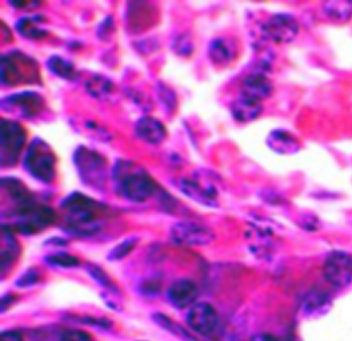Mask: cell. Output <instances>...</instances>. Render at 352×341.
<instances>
[{"label":"cell","mask_w":352,"mask_h":341,"mask_svg":"<svg viewBox=\"0 0 352 341\" xmlns=\"http://www.w3.org/2000/svg\"><path fill=\"white\" fill-rule=\"evenodd\" d=\"M111 173L116 191L129 202L143 203L157 191L155 179L139 163L118 160Z\"/></svg>","instance_id":"obj_1"},{"label":"cell","mask_w":352,"mask_h":341,"mask_svg":"<svg viewBox=\"0 0 352 341\" xmlns=\"http://www.w3.org/2000/svg\"><path fill=\"white\" fill-rule=\"evenodd\" d=\"M65 210L66 227L74 235H91L100 228L99 217L104 207L82 193H72L61 203Z\"/></svg>","instance_id":"obj_2"},{"label":"cell","mask_w":352,"mask_h":341,"mask_svg":"<svg viewBox=\"0 0 352 341\" xmlns=\"http://www.w3.org/2000/svg\"><path fill=\"white\" fill-rule=\"evenodd\" d=\"M23 166L33 178L49 185L56 179L57 157L45 140L36 137L24 154Z\"/></svg>","instance_id":"obj_3"},{"label":"cell","mask_w":352,"mask_h":341,"mask_svg":"<svg viewBox=\"0 0 352 341\" xmlns=\"http://www.w3.org/2000/svg\"><path fill=\"white\" fill-rule=\"evenodd\" d=\"M0 74L4 86L15 87L40 81V70L36 60L19 50H12L1 57Z\"/></svg>","instance_id":"obj_4"},{"label":"cell","mask_w":352,"mask_h":341,"mask_svg":"<svg viewBox=\"0 0 352 341\" xmlns=\"http://www.w3.org/2000/svg\"><path fill=\"white\" fill-rule=\"evenodd\" d=\"M12 215L15 217V222L12 223L11 227L8 226H4V227L11 231L16 229L17 232L25 233V235L37 233L48 228L56 220V212L48 206H44L36 202V199H33L28 203L16 206L12 211Z\"/></svg>","instance_id":"obj_5"},{"label":"cell","mask_w":352,"mask_h":341,"mask_svg":"<svg viewBox=\"0 0 352 341\" xmlns=\"http://www.w3.org/2000/svg\"><path fill=\"white\" fill-rule=\"evenodd\" d=\"M73 161L86 186L94 190L103 189L107 180V161L100 153L87 146H78L74 152Z\"/></svg>","instance_id":"obj_6"},{"label":"cell","mask_w":352,"mask_h":341,"mask_svg":"<svg viewBox=\"0 0 352 341\" xmlns=\"http://www.w3.org/2000/svg\"><path fill=\"white\" fill-rule=\"evenodd\" d=\"M0 161L3 167H11L19 161L27 141V132L15 120L3 119L0 132Z\"/></svg>","instance_id":"obj_7"},{"label":"cell","mask_w":352,"mask_h":341,"mask_svg":"<svg viewBox=\"0 0 352 341\" xmlns=\"http://www.w3.org/2000/svg\"><path fill=\"white\" fill-rule=\"evenodd\" d=\"M177 187L181 193L201 206L217 207L218 204V190L210 180V176L204 172H194L189 177H181Z\"/></svg>","instance_id":"obj_8"},{"label":"cell","mask_w":352,"mask_h":341,"mask_svg":"<svg viewBox=\"0 0 352 341\" xmlns=\"http://www.w3.org/2000/svg\"><path fill=\"white\" fill-rule=\"evenodd\" d=\"M1 110L17 119H34L45 108V100L36 91H20L1 99Z\"/></svg>","instance_id":"obj_9"},{"label":"cell","mask_w":352,"mask_h":341,"mask_svg":"<svg viewBox=\"0 0 352 341\" xmlns=\"http://www.w3.org/2000/svg\"><path fill=\"white\" fill-rule=\"evenodd\" d=\"M322 273L331 287H347L352 282V255L343 250L331 252L323 262Z\"/></svg>","instance_id":"obj_10"},{"label":"cell","mask_w":352,"mask_h":341,"mask_svg":"<svg viewBox=\"0 0 352 341\" xmlns=\"http://www.w3.org/2000/svg\"><path fill=\"white\" fill-rule=\"evenodd\" d=\"M261 31L267 40L274 44H289L300 32L298 21L287 14H276L265 20Z\"/></svg>","instance_id":"obj_11"},{"label":"cell","mask_w":352,"mask_h":341,"mask_svg":"<svg viewBox=\"0 0 352 341\" xmlns=\"http://www.w3.org/2000/svg\"><path fill=\"white\" fill-rule=\"evenodd\" d=\"M170 237L178 245L205 246L215 240V233L199 223L179 222L170 228Z\"/></svg>","instance_id":"obj_12"},{"label":"cell","mask_w":352,"mask_h":341,"mask_svg":"<svg viewBox=\"0 0 352 341\" xmlns=\"http://www.w3.org/2000/svg\"><path fill=\"white\" fill-rule=\"evenodd\" d=\"M186 322L194 332L202 336H210L218 328L219 316L217 309H214L211 305L198 303V305H194L188 312Z\"/></svg>","instance_id":"obj_13"},{"label":"cell","mask_w":352,"mask_h":341,"mask_svg":"<svg viewBox=\"0 0 352 341\" xmlns=\"http://www.w3.org/2000/svg\"><path fill=\"white\" fill-rule=\"evenodd\" d=\"M273 84L267 73L256 70L247 75L241 83V95L263 102L272 95Z\"/></svg>","instance_id":"obj_14"},{"label":"cell","mask_w":352,"mask_h":341,"mask_svg":"<svg viewBox=\"0 0 352 341\" xmlns=\"http://www.w3.org/2000/svg\"><path fill=\"white\" fill-rule=\"evenodd\" d=\"M199 295L198 286L190 279H178L168 290V298L177 309L192 307Z\"/></svg>","instance_id":"obj_15"},{"label":"cell","mask_w":352,"mask_h":341,"mask_svg":"<svg viewBox=\"0 0 352 341\" xmlns=\"http://www.w3.org/2000/svg\"><path fill=\"white\" fill-rule=\"evenodd\" d=\"M135 133L146 144L159 145L166 139V128L157 119L144 116L135 123Z\"/></svg>","instance_id":"obj_16"},{"label":"cell","mask_w":352,"mask_h":341,"mask_svg":"<svg viewBox=\"0 0 352 341\" xmlns=\"http://www.w3.org/2000/svg\"><path fill=\"white\" fill-rule=\"evenodd\" d=\"M208 53V58L214 65L226 67L234 62L236 57V47L231 40L219 37L210 43Z\"/></svg>","instance_id":"obj_17"},{"label":"cell","mask_w":352,"mask_h":341,"mask_svg":"<svg viewBox=\"0 0 352 341\" xmlns=\"http://www.w3.org/2000/svg\"><path fill=\"white\" fill-rule=\"evenodd\" d=\"M263 113L261 102L241 95L231 104V115L239 123H250L256 120Z\"/></svg>","instance_id":"obj_18"},{"label":"cell","mask_w":352,"mask_h":341,"mask_svg":"<svg viewBox=\"0 0 352 341\" xmlns=\"http://www.w3.org/2000/svg\"><path fill=\"white\" fill-rule=\"evenodd\" d=\"M265 143L274 153H278V154H294L301 149L298 139L288 130H272L268 134Z\"/></svg>","instance_id":"obj_19"},{"label":"cell","mask_w":352,"mask_h":341,"mask_svg":"<svg viewBox=\"0 0 352 341\" xmlns=\"http://www.w3.org/2000/svg\"><path fill=\"white\" fill-rule=\"evenodd\" d=\"M331 306L330 294L320 289H313L306 294L302 301V311L306 316H320Z\"/></svg>","instance_id":"obj_20"},{"label":"cell","mask_w":352,"mask_h":341,"mask_svg":"<svg viewBox=\"0 0 352 341\" xmlns=\"http://www.w3.org/2000/svg\"><path fill=\"white\" fill-rule=\"evenodd\" d=\"M44 19L38 15L20 17L15 24L17 33L27 40H43L48 31L44 28Z\"/></svg>","instance_id":"obj_21"},{"label":"cell","mask_w":352,"mask_h":341,"mask_svg":"<svg viewBox=\"0 0 352 341\" xmlns=\"http://www.w3.org/2000/svg\"><path fill=\"white\" fill-rule=\"evenodd\" d=\"M20 255V246L17 243L11 229L3 227V237H1V272L3 276L7 274L8 269L15 263Z\"/></svg>","instance_id":"obj_22"},{"label":"cell","mask_w":352,"mask_h":341,"mask_svg":"<svg viewBox=\"0 0 352 341\" xmlns=\"http://www.w3.org/2000/svg\"><path fill=\"white\" fill-rule=\"evenodd\" d=\"M1 189L7 196L15 203V207L28 203L34 199V195L28 190V187L17 178L4 177L1 178Z\"/></svg>","instance_id":"obj_23"},{"label":"cell","mask_w":352,"mask_h":341,"mask_svg":"<svg viewBox=\"0 0 352 341\" xmlns=\"http://www.w3.org/2000/svg\"><path fill=\"white\" fill-rule=\"evenodd\" d=\"M323 14L336 23H346L352 17V1L349 0H331L322 4Z\"/></svg>","instance_id":"obj_24"},{"label":"cell","mask_w":352,"mask_h":341,"mask_svg":"<svg viewBox=\"0 0 352 341\" xmlns=\"http://www.w3.org/2000/svg\"><path fill=\"white\" fill-rule=\"evenodd\" d=\"M49 71L61 80L74 81L78 77L76 65L61 56H52L47 61Z\"/></svg>","instance_id":"obj_25"},{"label":"cell","mask_w":352,"mask_h":341,"mask_svg":"<svg viewBox=\"0 0 352 341\" xmlns=\"http://www.w3.org/2000/svg\"><path fill=\"white\" fill-rule=\"evenodd\" d=\"M153 322L157 325H160L161 328L166 329L169 333L175 335L178 339L182 341H199L194 335H192L189 331H186L184 327L177 325L176 322L162 314H155L153 316Z\"/></svg>","instance_id":"obj_26"},{"label":"cell","mask_w":352,"mask_h":341,"mask_svg":"<svg viewBox=\"0 0 352 341\" xmlns=\"http://www.w3.org/2000/svg\"><path fill=\"white\" fill-rule=\"evenodd\" d=\"M86 90L91 97L103 100L111 95L113 84L109 78L103 75H93L86 82Z\"/></svg>","instance_id":"obj_27"},{"label":"cell","mask_w":352,"mask_h":341,"mask_svg":"<svg viewBox=\"0 0 352 341\" xmlns=\"http://www.w3.org/2000/svg\"><path fill=\"white\" fill-rule=\"evenodd\" d=\"M86 270L89 272V274L93 277L94 281H96L102 287H104L109 292H115V294L119 292L118 286L113 283V281L110 278V276L100 266L94 265V263H87L86 265Z\"/></svg>","instance_id":"obj_28"},{"label":"cell","mask_w":352,"mask_h":341,"mask_svg":"<svg viewBox=\"0 0 352 341\" xmlns=\"http://www.w3.org/2000/svg\"><path fill=\"white\" fill-rule=\"evenodd\" d=\"M156 91H157V95L160 97L161 104L164 106L165 111H166L168 114L175 113V110H176L177 107V97L176 94H175V91H173L169 86H166L165 83H162V82L157 83Z\"/></svg>","instance_id":"obj_29"},{"label":"cell","mask_w":352,"mask_h":341,"mask_svg":"<svg viewBox=\"0 0 352 341\" xmlns=\"http://www.w3.org/2000/svg\"><path fill=\"white\" fill-rule=\"evenodd\" d=\"M138 243H139V239H138L136 236H132V237H129V239L123 240L122 243L115 245L113 249L109 253V260H123L124 257H127L129 253L133 250V248L136 246V244Z\"/></svg>","instance_id":"obj_30"},{"label":"cell","mask_w":352,"mask_h":341,"mask_svg":"<svg viewBox=\"0 0 352 341\" xmlns=\"http://www.w3.org/2000/svg\"><path fill=\"white\" fill-rule=\"evenodd\" d=\"M45 261L52 266H58V268H64V269H70V268H76L80 265V260L69 253H54L45 257Z\"/></svg>","instance_id":"obj_31"},{"label":"cell","mask_w":352,"mask_h":341,"mask_svg":"<svg viewBox=\"0 0 352 341\" xmlns=\"http://www.w3.org/2000/svg\"><path fill=\"white\" fill-rule=\"evenodd\" d=\"M173 50L176 51V54L181 57H189L194 51V44H192L190 36L188 34H179L176 37L175 43H173Z\"/></svg>","instance_id":"obj_32"},{"label":"cell","mask_w":352,"mask_h":341,"mask_svg":"<svg viewBox=\"0 0 352 341\" xmlns=\"http://www.w3.org/2000/svg\"><path fill=\"white\" fill-rule=\"evenodd\" d=\"M40 272L37 269H30L17 279L16 285L20 287H30L40 281Z\"/></svg>","instance_id":"obj_33"},{"label":"cell","mask_w":352,"mask_h":341,"mask_svg":"<svg viewBox=\"0 0 352 341\" xmlns=\"http://www.w3.org/2000/svg\"><path fill=\"white\" fill-rule=\"evenodd\" d=\"M60 341H94L91 335L78 329H67L61 333Z\"/></svg>","instance_id":"obj_34"},{"label":"cell","mask_w":352,"mask_h":341,"mask_svg":"<svg viewBox=\"0 0 352 341\" xmlns=\"http://www.w3.org/2000/svg\"><path fill=\"white\" fill-rule=\"evenodd\" d=\"M112 31H113V21H112V17H106V19L103 20V23H100L99 27H98V36H99V38H102V40H107V36H110Z\"/></svg>","instance_id":"obj_35"},{"label":"cell","mask_w":352,"mask_h":341,"mask_svg":"<svg viewBox=\"0 0 352 341\" xmlns=\"http://www.w3.org/2000/svg\"><path fill=\"white\" fill-rule=\"evenodd\" d=\"M10 4L17 10H34L40 5V1H33V0L17 1V0H14V1H10Z\"/></svg>","instance_id":"obj_36"},{"label":"cell","mask_w":352,"mask_h":341,"mask_svg":"<svg viewBox=\"0 0 352 341\" xmlns=\"http://www.w3.org/2000/svg\"><path fill=\"white\" fill-rule=\"evenodd\" d=\"M1 341H24L20 332L17 331H4L1 333Z\"/></svg>","instance_id":"obj_37"},{"label":"cell","mask_w":352,"mask_h":341,"mask_svg":"<svg viewBox=\"0 0 352 341\" xmlns=\"http://www.w3.org/2000/svg\"><path fill=\"white\" fill-rule=\"evenodd\" d=\"M250 341H285L276 335L272 333H257L255 336H252Z\"/></svg>","instance_id":"obj_38"}]
</instances>
